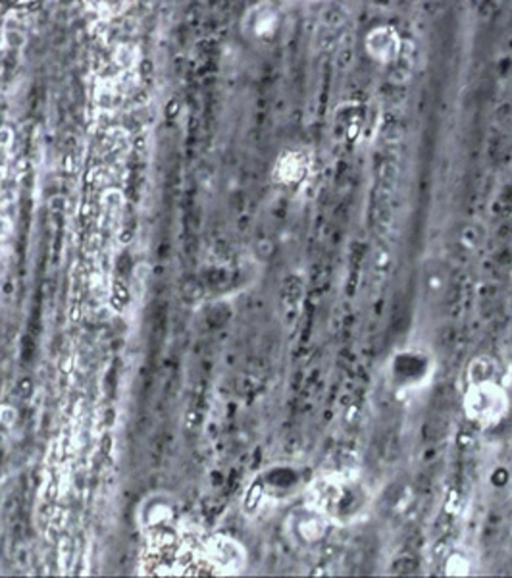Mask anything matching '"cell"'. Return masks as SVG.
<instances>
[{
	"label": "cell",
	"instance_id": "obj_1",
	"mask_svg": "<svg viewBox=\"0 0 512 578\" xmlns=\"http://www.w3.org/2000/svg\"><path fill=\"white\" fill-rule=\"evenodd\" d=\"M462 415L480 430H491L511 415V392L495 357L475 355L464 373Z\"/></svg>",
	"mask_w": 512,
	"mask_h": 578
},
{
	"label": "cell",
	"instance_id": "obj_2",
	"mask_svg": "<svg viewBox=\"0 0 512 578\" xmlns=\"http://www.w3.org/2000/svg\"><path fill=\"white\" fill-rule=\"evenodd\" d=\"M305 499L336 527H352L372 509L373 494L357 473L329 470L308 480Z\"/></svg>",
	"mask_w": 512,
	"mask_h": 578
},
{
	"label": "cell",
	"instance_id": "obj_3",
	"mask_svg": "<svg viewBox=\"0 0 512 578\" xmlns=\"http://www.w3.org/2000/svg\"><path fill=\"white\" fill-rule=\"evenodd\" d=\"M438 359L424 345H405L388 361V384L397 397H412L432 386Z\"/></svg>",
	"mask_w": 512,
	"mask_h": 578
},
{
	"label": "cell",
	"instance_id": "obj_4",
	"mask_svg": "<svg viewBox=\"0 0 512 578\" xmlns=\"http://www.w3.org/2000/svg\"><path fill=\"white\" fill-rule=\"evenodd\" d=\"M336 528V525L329 520V517H326L318 507L308 504L307 499H305L303 506L295 507L287 515V538L297 548L305 549V551L322 548Z\"/></svg>",
	"mask_w": 512,
	"mask_h": 578
},
{
	"label": "cell",
	"instance_id": "obj_5",
	"mask_svg": "<svg viewBox=\"0 0 512 578\" xmlns=\"http://www.w3.org/2000/svg\"><path fill=\"white\" fill-rule=\"evenodd\" d=\"M474 571V559L467 549L454 548L443 559V572L447 577H469Z\"/></svg>",
	"mask_w": 512,
	"mask_h": 578
},
{
	"label": "cell",
	"instance_id": "obj_6",
	"mask_svg": "<svg viewBox=\"0 0 512 578\" xmlns=\"http://www.w3.org/2000/svg\"><path fill=\"white\" fill-rule=\"evenodd\" d=\"M89 10L101 18H117L132 8L133 0H85Z\"/></svg>",
	"mask_w": 512,
	"mask_h": 578
}]
</instances>
